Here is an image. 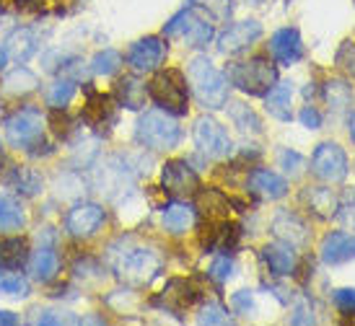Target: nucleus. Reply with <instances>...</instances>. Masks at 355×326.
Here are the masks:
<instances>
[{
    "mask_svg": "<svg viewBox=\"0 0 355 326\" xmlns=\"http://www.w3.org/2000/svg\"><path fill=\"white\" fill-rule=\"evenodd\" d=\"M109 262L114 275L132 287L150 285L164 269V259L158 257V251L143 246L132 238H122L119 244L109 248Z\"/></svg>",
    "mask_w": 355,
    "mask_h": 326,
    "instance_id": "f257e3e1",
    "label": "nucleus"
},
{
    "mask_svg": "<svg viewBox=\"0 0 355 326\" xmlns=\"http://www.w3.org/2000/svg\"><path fill=\"white\" fill-rule=\"evenodd\" d=\"M187 78L192 86L195 99L200 101V107L205 109H220L226 107L228 101V80L220 70L210 62L207 57H192L187 65Z\"/></svg>",
    "mask_w": 355,
    "mask_h": 326,
    "instance_id": "f03ea898",
    "label": "nucleus"
},
{
    "mask_svg": "<svg viewBox=\"0 0 355 326\" xmlns=\"http://www.w3.org/2000/svg\"><path fill=\"white\" fill-rule=\"evenodd\" d=\"M135 138L140 145L150 150H171L179 145L182 127L177 125V119L168 117V111H146L138 119Z\"/></svg>",
    "mask_w": 355,
    "mask_h": 326,
    "instance_id": "7ed1b4c3",
    "label": "nucleus"
},
{
    "mask_svg": "<svg viewBox=\"0 0 355 326\" xmlns=\"http://www.w3.org/2000/svg\"><path fill=\"white\" fill-rule=\"evenodd\" d=\"M228 80L249 96H265L277 83V70L267 57H252L247 62H234Z\"/></svg>",
    "mask_w": 355,
    "mask_h": 326,
    "instance_id": "20e7f679",
    "label": "nucleus"
},
{
    "mask_svg": "<svg viewBox=\"0 0 355 326\" xmlns=\"http://www.w3.org/2000/svg\"><path fill=\"white\" fill-rule=\"evenodd\" d=\"M150 99L156 101L158 107L168 111V114H184L187 111V78L179 70H161L153 75V80L148 83Z\"/></svg>",
    "mask_w": 355,
    "mask_h": 326,
    "instance_id": "39448f33",
    "label": "nucleus"
},
{
    "mask_svg": "<svg viewBox=\"0 0 355 326\" xmlns=\"http://www.w3.org/2000/svg\"><path fill=\"white\" fill-rule=\"evenodd\" d=\"M6 138L13 148L31 150L44 140V117L37 109H21L6 119Z\"/></svg>",
    "mask_w": 355,
    "mask_h": 326,
    "instance_id": "423d86ee",
    "label": "nucleus"
},
{
    "mask_svg": "<svg viewBox=\"0 0 355 326\" xmlns=\"http://www.w3.org/2000/svg\"><path fill=\"white\" fill-rule=\"evenodd\" d=\"M164 34L168 39L184 42L187 47H205L207 42L213 39V26L200 16L195 8L179 10L174 19L164 26Z\"/></svg>",
    "mask_w": 355,
    "mask_h": 326,
    "instance_id": "0eeeda50",
    "label": "nucleus"
},
{
    "mask_svg": "<svg viewBox=\"0 0 355 326\" xmlns=\"http://www.w3.org/2000/svg\"><path fill=\"white\" fill-rule=\"evenodd\" d=\"M311 171L322 181H327V184L345 181L347 171H350L345 150L340 148L337 143H322V145H316L314 156H311Z\"/></svg>",
    "mask_w": 355,
    "mask_h": 326,
    "instance_id": "6e6552de",
    "label": "nucleus"
},
{
    "mask_svg": "<svg viewBox=\"0 0 355 326\" xmlns=\"http://www.w3.org/2000/svg\"><path fill=\"white\" fill-rule=\"evenodd\" d=\"M192 138H195V145L205 153L207 159H223L231 153V138H228L226 127L213 117H200L195 122Z\"/></svg>",
    "mask_w": 355,
    "mask_h": 326,
    "instance_id": "1a4fd4ad",
    "label": "nucleus"
},
{
    "mask_svg": "<svg viewBox=\"0 0 355 326\" xmlns=\"http://www.w3.org/2000/svg\"><path fill=\"white\" fill-rule=\"evenodd\" d=\"M161 187L171 197H192L200 189V179L187 161H168L161 171Z\"/></svg>",
    "mask_w": 355,
    "mask_h": 326,
    "instance_id": "9d476101",
    "label": "nucleus"
},
{
    "mask_svg": "<svg viewBox=\"0 0 355 326\" xmlns=\"http://www.w3.org/2000/svg\"><path fill=\"white\" fill-rule=\"evenodd\" d=\"M259 37H262V24L259 21H239V24H231L218 37V50L223 55H236V52L247 50L249 44H254Z\"/></svg>",
    "mask_w": 355,
    "mask_h": 326,
    "instance_id": "9b49d317",
    "label": "nucleus"
},
{
    "mask_svg": "<svg viewBox=\"0 0 355 326\" xmlns=\"http://www.w3.org/2000/svg\"><path fill=\"white\" fill-rule=\"evenodd\" d=\"M104 226V210L94 202H80L68 212L65 228H68L70 236L76 238H89L94 236L99 228Z\"/></svg>",
    "mask_w": 355,
    "mask_h": 326,
    "instance_id": "f8f14e48",
    "label": "nucleus"
},
{
    "mask_svg": "<svg viewBox=\"0 0 355 326\" xmlns=\"http://www.w3.org/2000/svg\"><path fill=\"white\" fill-rule=\"evenodd\" d=\"M166 55V47L158 37H146V39L135 42L128 52V65L135 73H153L161 65V60Z\"/></svg>",
    "mask_w": 355,
    "mask_h": 326,
    "instance_id": "ddd939ff",
    "label": "nucleus"
},
{
    "mask_svg": "<svg viewBox=\"0 0 355 326\" xmlns=\"http://www.w3.org/2000/svg\"><path fill=\"white\" fill-rule=\"evenodd\" d=\"M83 122L94 129H109L117 122V104L112 96L104 93H89V101L83 107Z\"/></svg>",
    "mask_w": 355,
    "mask_h": 326,
    "instance_id": "4468645a",
    "label": "nucleus"
},
{
    "mask_svg": "<svg viewBox=\"0 0 355 326\" xmlns=\"http://www.w3.org/2000/svg\"><path fill=\"white\" fill-rule=\"evenodd\" d=\"M249 192L259 199H280L288 194V181L270 168H254L247 181Z\"/></svg>",
    "mask_w": 355,
    "mask_h": 326,
    "instance_id": "2eb2a0df",
    "label": "nucleus"
},
{
    "mask_svg": "<svg viewBox=\"0 0 355 326\" xmlns=\"http://www.w3.org/2000/svg\"><path fill=\"white\" fill-rule=\"evenodd\" d=\"M270 52L280 65H293L304 57V42L296 29H280L270 39Z\"/></svg>",
    "mask_w": 355,
    "mask_h": 326,
    "instance_id": "dca6fc26",
    "label": "nucleus"
},
{
    "mask_svg": "<svg viewBox=\"0 0 355 326\" xmlns=\"http://www.w3.org/2000/svg\"><path fill=\"white\" fill-rule=\"evenodd\" d=\"M319 251H322V259H324L327 264L350 262V259H355V236L353 233H343V230L327 233Z\"/></svg>",
    "mask_w": 355,
    "mask_h": 326,
    "instance_id": "f3484780",
    "label": "nucleus"
},
{
    "mask_svg": "<svg viewBox=\"0 0 355 326\" xmlns=\"http://www.w3.org/2000/svg\"><path fill=\"white\" fill-rule=\"evenodd\" d=\"M195 300H198V290L189 285L187 280H171L156 303L164 306L166 311H171V314H182V311H187Z\"/></svg>",
    "mask_w": 355,
    "mask_h": 326,
    "instance_id": "a211bd4d",
    "label": "nucleus"
},
{
    "mask_svg": "<svg viewBox=\"0 0 355 326\" xmlns=\"http://www.w3.org/2000/svg\"><path fill=\"white\" fill-rule=\"evenodd\" d=\"M272 230H275V236L280 238V241H286L291 248H301V246H306V241H309V228H306L304 220L298 215H293V212H280V215L272 220Z\"/></svg>",
    "mask_w": 355,
    "mask_h": 326,
    "instance_id": "6ab92c4d",
    "label": "nucleus"
},
{
    "mask_svg": "<svg viewBox=\"0 0 355 326\" xmlns=\"http://www.w3.org/2000/svg\"><path fill=\"white\" fill-rule=\"evenodd\" d=\"M262 259H265L267 269L272 272L275 277H286L293 272L296 267V257H293V248L280 246V244H270V246L262 248Z\"/></svg>",
    "mask_w": 355,
    "mask_h": 326,
    "instance_id": "aec40b11",
    "label": "nucleus"
},
{
    "mask_svg": "<svg viewBox=\"0 0 355 326\" xmlns=\"http://www.w3.org/2000/svg\"><path fill=\"white\" fill-rule=\"evenodd\" d=\"M267 99V111L280 122H288L293 117V109H291V99H293V86L291 83H277L265 93Z\"/></svg>",
    "mask_w": 355,
    "mask_h": 326,
    "instance_id": "412c9836",
    "label": "nucleus"
},
{
    "mask_svg": "<svg viewBox=\"0 0 355 326\" xmlns=\"http://www.w3.org/2000/svg\"><path fill=\"white\" fill-rule=\"evenodd\" d=\"M195 226V210L184 205V202H174L164 210V228L171 236H182L189 228Z\"/></svg>",
    "mask_w": 355,
    "mask_h": 326,
    "instance_id": "4be33fe9",
    "label": "nucleus"
},
{
    "mask_svg": "<svg viewBox=\"0 0 355 326\" xmlns=\"http://www.w3.org/2000/svg\"><path fill=\"white\" fill-rule=\"evenodd\" d=\"M58 267H60L58 254H55L50 246H40L29 262V272L37 277V280H42V282H50L52 277L58 275Z\"/></svg>",
    "mask_w": 355,
    "mask_h": 326,
    "instance_id": "5701e85b",
    "label": "nucleus"
},
{
    "mask_svg": "<svg viewBox=\"0 0 355 326\" xmlns=\"http://www.w3.org/2000/svg\"><path fill=\"white\" fill-rule=\"evenodd\" d=\"M304 202L314 210L319 217H332L337 215V199L335 194L324 187H309L304 192Z\"/></svg>",
    "mask_w": 355,
    "mask_h": 326,
    "instance_id": "b1692460",
    "label": "nucleus"
},
{
    "mask_svg": "<svg viewBox=\"0 0 355 326\" xmlns=\"http://www.w3.org/2000/svg\"><path fill=\"white\" fill-rule=\"evenodd\" d=\"M26 251L24 238H0V269H19L26 262Z\"/></svg>",
    "mask_w": 355,
    "mask_h": 326,
    "instance_id": "393cba45",
    "label": "nucleus"
},
{
    "mask_svg": "<svg viewBox=\"0 0 355 326\" xmlns=\"http://www.w3.org/2000/svg\"><path fill=\"white\" fill-rule=\"evenodd\" d=\"M198 208L205 212V217L210 223L228 217V199L218 189H202L198 194Z\"/></svg>",
    "mask_w": 355,
    "mask_h": 326,
    "instance_id": "a878e982",
    "label": "nucleus"
},
{
    "mask_svg": "<svg viewBox=\"0 0 355 326\" xmlns=\"http://www.w3.org/2000/svg\"><path fill=\"white\" fill-rule=\"evenodd\" d=\"M117 99L122 107L140 109L146 104V86L138 78H122L117 83Z\"/></svg>",
    "mask_w": 355,
    "mask_h": 326,
    "instance_id": "bb28decb",
    "label": "nucleus"
},
{
    "mask_svg": "<svg viewBox=\"0 0 355 326\" xmlns=\"http://www.w3.org/2000/svg\"><path fill=\"white\" fill-rule=\"evenodd\" d=\"M228 117H231V122H234L244 135H249V132H252V135H259V132H262V122H259V117H257L247 104H231V107H228Z\"/></svg>",
    "mask_w": 355,
    "mask_h": 326,
    "instance_id": "cd10ccee",
    "label": "nucleus"
},
{
    "mask_svg": "<svg viewBox=\"0 0 355 326\" xmlns=\"http://www.w3.org/2000/svg\"><path fill=\"white\" fill-rule=\"evenodd\" d=\"M6 47H8V52L19 60V62H24V60H29L31 55H34V50H37V39L31 37L29 29H19L8 37Z\"/></svg>",
    "mask_w": 355,
    "mask_h": 326,
    "instance_id": "c85d7f7f",
    "label": "nucleus"
},
{
    "mask_svg": "<svg viewBox=\"0 0 355 326\" xmlns=\"http://www.w3.org/2000/svg\"><path fill=\"white\" fill-rule=\"evenodd\" d=\"M26 223V215L16 199L0 197V230H19Z\"/></svg>",
    "mask_w": 355,
    "mask_h": 326,
    "instance_id": "c756f323",
    "label": "nucleus"
},
{
    "mask_svg": "<svg viewBox=\"0 0 355 326\" xmlns=\"http://www.w3.org/2000/svg\"><path fill=\"white\" fill-rule=\"evenodd\" d=\"M6 89H8L10 93H26V91H34L37 89V75L29 73L26 68H16L13 73H8Z\"/></svg>",
    "mask_w": 355,
    "mask_h": 326,
    "instance_id": "7c9ffc66",
    "label": "nucleus"
},
{
    "mask_svg": "<svg viewBox=\"0 0 355 326\" xmlns=\"http://www.w3.org/2000/svg\"><path fill=\"white\" fill-rule=\"evenodd\" d=\"M350 96H353V93H350V86H347L345 80L335 78L324 86V99L329 107H335V109L347 107V104H350Z\"/></svg>",
    "mask_w": 355,
    "mask_h": 326,
    "instance_id": "2f4dec72",
    "label": "nucleus"
},
{
    "mask_svg": "<svg viewBox=\"0 0 355 326\" xmlns=\"http://www.w3.org/2000/svg\"><path fill=\"white\" fill-rule=\"evenodd\" d=\"M119 65H122V57H119V52H114V50L99 52V55L94 57V62H91V68H94L96 75H114L119 70Z\"/></svg>",
    "mask_w": 355,
    "mask_h": 326,
    "instance_id": "473e14b6",
    "label": "nucleus"
},
{
    "mask_svg": "<svg viewBox=\"0 0 355 326\" xmlns=\"http://www.w3.org/2000/svg\"><path fill=\"white\" fill-rule=\"evenodd\" d=\"M0 293H3V296L24 298V296H29V282H26L21 275L0 272Z\"/></svg>",
    "mask_w": 355,
    "mask_h": 326,
    "instance_id": "72a5a7b5",
    "label": "nucleus"
},
{
    "mask_svg": "<svg viewBox=\"0 0 355 326\" xmlns=\"http://www.w3.org/2000/svg\"><path fill=\"white\" fill-rule=\"evenodd\" d=\"M73 93H76V83L73 80H58L50 89V93H47V101H50V107L62 109L73 99Z\"/></svg>",
    "mask_w": 355,
    "mask_h": 326,
    "instance_id": "f704fd0d",
    "label": "nucleus"
},
{
    "mask_svg": "<svg viewBox=\"0 0 355 326\" xmlns=\"http://www.w3.org/2000/svg\"><path fill=\"white\" fill-rule=\"evenodd\" d=\"M226 321H228V314L220 303H207L198 316V324H226Z\"/></svg>",
    "mask_w": 355,
    "mask_h": 326,
    "instance_id": "c9c22d12",
    "label": "nucleus"
},
{
    "mask_svg": "<svg viewBox=\"0 0 355 326\" xmlns=\"http://www.w3.org/2000/svg\"><path fill=\"white\" fill-rule=\"evenodd\" d=\"M231 275H234V262L228 257H218L216 262L210 264V277H213L216 282H226Z\"/></svg>",
    "mask_w": 355,
    "mask_h": 326,
    "instance_id": "e433bc0d",
    "label": "nucleus"
},
{
    "mask_svg": "<svg viewBox=\"0 0 355 326\" xmlns=\"http://www.w3.org/2000/svg\"><path fill=\"white\" fill-rule=\"evenodd\" d=\"M200 8L210 10L216 19H228L231 16V0H195Z\"/></svg>",
    "mask_w": 355,
    "mask_h": 326,
    "instance_id": "4c0bfd02",
    "label": "nucleus"
},
{
    "mask_svg": "<svg viewBox=\"0 0 355 326\" xmlns=\"http://www.w3.org/2000/svg\"><path fill=\"white\" fill-rule=\"evenodd\" d=\"M0 10L3 13H34L37 3L34 0H0Z\"/></svg>",
    "mask_w": 355,
    "mask_h": 326,
    "instance_id": "58836bf2",
    "label": "nucleus"
},
{
    "mask_svg": "<svg viewBox=\"0 0 355 326\" xmlns=\"http://www.w3.org/2000/svg\"><path fill=\"white\" fill-rule=\"evenodd\" d=\"M337 215L343 217V223H347V226L355 228V189H350L345 194V199H343V205H337Z\"/></svg>",
    "mask_w": 355,
    "mask_h": 326,
    "instance_id": "ea45409f",
    "label": "nucleus"
},
{
    "mask_svg": "<svg viewBox=\"0 0 355 326\" xmlns=\"http://www.w3.org/2000/svg\"><path fill=\"white\" fill-rule=\"evenodd\" d=\"M335 306L345 314H353L355 311V287H343L335 293Z\"/></svg>",
    "mask_w": 355,
    "mask_h": 326,
    "instance_id": "a19ab883",
    "label": "nucleus"
},
{
    "mask_svg": "<svg viewBox=\"0 0 355 326\" xmlns=\"http://www.w3.org/2000/svg\"><path fill=\"white\" fill-rule=\"evenodd\" d=\"M231 306H234V311H236V314H241V316H249V314L254 311V300H252V296H249L247 290H239L236 296L231 298Z\"/></svg>",
    "mask_w": 355,
    "mask_h": 326,
    "instance_id": "79ce46f5",
    "label": "nucleus"
},
{
    "mask_svg": "<svg viewBox=\"0 0 355 326\" xmlns=\"http://www.w3.org/2000/svg\"><path fill=\"white\" fill-rule=\"evenodd\" d=\"M280 166L286 168L291 176H298L301 168H304V159H301L298 153H293V150H286V153L280 156Z\"/></svg>",
    "mask_w": 355,
    "mask_h": 326,
    "instance_id": "37998d69",
    "label": "nucleus"
},
{
    "mask_svg": "<svg viewBox=\"0 0 355 326\" xmlns=\"http://www.w3.org/2000/svg\"><path fill=\"white\" fill-rule=\"evenodd\" d=\"M78 318L60 314V311H42V316L34 318V324H76Z\"/></svg>",
    "mask_w": 355,
    "mask_h": 326,
    "instance_id": "c03bdc74",
    "label": "nucleus"
},
{
    "mask_svg": "<svg viewBox=\"0 0 355 326\" xmlns=\"http://www.w3.org/2000/svg\"><path fill=\"white\" fill-rule=\"evenodd\" d=\"M340 52H345V55H337V62H340L347 73H353V75H355V44H353V42H345Z\"/></svg>",
    "mask_w": 355,
    "mask_h": 326,
    "instance_id": "a18cd8bd",
    "label": "nucleus"
},
{
    "mask_svg": "<svg viewBox=\"0 0 355 326\" xmlns=\"http://www.w3.org/2000/svg\"><path fill=\"white\" fill-rule=\"evenodd\" d=\"M301 122H304V127H309V129L322 127V114H319V109L304 107L301 109Z\"/></svg>",
    "mask_w": 355,
    "mask_h": 326,
    "instance_id": "49530a36",
    "label": "nucleus"
},
{
    "mask_svg": "<svg viewBox=\"0 0 355 326\" xmlns=\"http://www.w3.org/2000/svg\"><path fill=\"white\" fill-rule=\"evenodd\" d=\"M0 324H16V316L8 311H0Z\"/></svg>",
    "mask_w": 355,
    "mask_h": 326,
    "instance_id": "de8ad7c7",
    "label": "nucleus"
},
{
    "mask_svg": "<svg viewBox=\"0 0 355 326\" xmlns=\"http://www.w3.org/2000/svg\"><path fill=\"white\" fill-rule=\"evenodd\" d=\"M6 60H8V52L3 50V44H0V68H3V65H6Z\"/></svg>",
    "mask_w": 355,
    "mask_h": 326,
    "instance_id": "09e8293b",
    "label": "nucleus"
},
{
    "mask_svg": "<svg viewBox=\"0 0 355 326\" xmlns=\"http://www.w3.org/2000/svg\"><path fill=\"white\" fill-rule=\"evenodd\" d=\"M350 138H353V143H355V114L350 117Z\"/></svg>",
    "mask_w": 355,
    "mask_h": 326,
    "instance_id": "8fccbe9b",
    "label": "nucleus"
},
{
    "mask_svg": "<svg viewBox=\"0 0 355 326\" xmlns=\"http://www.w3.org/2000/svg\"><path fill=\"white\" fill-rule=\"evenodd\" d=\"M249 3H252V6H259V3H265V0H249Z\"/></svg>",
    "mask_w": 355,
    "mask_h": 326,
    "instance_id": "3c124183",
    "label": "nucleus"
},
{
    "mask_svg": "<svg viewBox=\"0 0 355 326\" xmlns=\"http://www.w3.org/2000/svg\"><path fill=\"white\" fill-rule=\"evenodd\" d=\"M345 324H355V316H350V318H345Z\"/></svg>",
    "mask_w": 355,
    "mask_h": 326,
    "instance_id": "603ef678",
    "label": "nucleus"
}]
</instances>
